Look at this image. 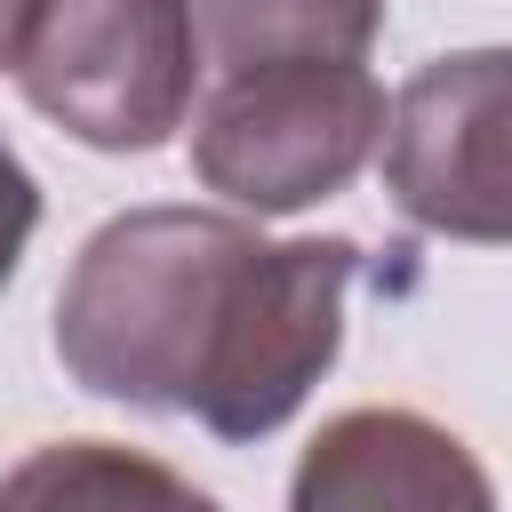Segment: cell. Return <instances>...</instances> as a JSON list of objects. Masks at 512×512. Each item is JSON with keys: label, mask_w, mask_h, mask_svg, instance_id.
Returning <instances> with one entry per match:
<instances>
[{"label": "cell", "mask_w": 512, "mask_h": 512, "mask_svg": "<svg viewBox=\"0 0 512 512\" xmlns=\"http://www.w3.org/2000/svg\"><path fill=\"white\" fill-rule=\"evenodd\" d=\"M352 272V240H256L224 208H128L64 272L56 360L96 400L264 440L344 352Z\"/></svg>", "instance_id": "1"}, {"label": "cell", "mask_w": 512, "mask_h": 512, "mask_svg": "<svg viewBox=\"0 0 512 512\" xmlns=\"http://www.w3.org/2000/svg\"><path fill=\"white\" fill-rule=\"evenodd\" d=\"M384 120L392 104L368 64H240L192 112V168L248 216H296L368 168Z\"/></svg>", "instance_id": "2"}, {"label": "cell", "mask_w": 512, "mask_h": 512, "mask_svg": "<svg viewBox=\"0 0 512 512\" xmlns=\"http://www.w3.org/2000/svg\"><path fill=\"white\" fill-rule=\"evenodd\" d=\"M200 80L192 0H40L16 88L88 152H160Z\"/></svg>", "instance_id": "3"}, {"label": "cell", "mask_w": 512, "mask_h": 512, "mask_svg": "<svg viewBox=\"0 0 512 512\" xmlns=\"http://www.w3.org/2000/svg\"><path fill=\"white\" fill-rule=\"evenodd\" d=\"M384 192L440 240H512V48L432 56L392 96Z\"/></svg>", "instance_id": "4"}, {"label": "cell", "mask_w": 512, "mask_h": 512, "mask_svg": "<svg viewBox=\"0 0 512 512\" xmlns=\"http://www.w3.org/2000/svg\"><path fill=\"white\" fill-rule=\"evenodd\" d=\"M288 512H496L480 456L416 408H344L312 432Z\"/></svg>", "instance_id": "5"}, {"label": "cell", "mask_w": 512, "mask_h": 512, "mask_svg": "<svg viewBox=\"0 0 512 512\" xmlns=\"http://www.w3.org/2000/svg\"><path fill=\"white\" fill-rule=\"evenodd\" d=\"M0 512H224V504L144 448L48 440L0 472Z\"/></svg>", "instance_id": "6"}, {"label": "cell", "mask_w": 512, "mask_h": 512, "mask_svg": "<svg viewBox=\"0 0 512 512\" xmlns=\"http://www.w3.org/2000/svg\"><path fill=\"white\" fill-rule=\"evenodd\" d=\"M192 16L224 72L296 64V56L360 64L368 40L384 32V0H192Z\"/></svg>", "instance_id": "7"}, {"label": "cell", "mask_w": 512, "mask_h": 512, "mask_svg": "<svg viewBox=\"0 0 512 512\" xmlns=\"http://www.w3.org/2000/svg\"><path fill=\"white\" fill-rule=\"evenodd\" d=\"M32 224H40V184H32V168H24V160L0 144V288L16 280Z\"/></svg>", "instance_id": "8"}, {"label": "cell", "mask_w": 512, "mask_h": 512, "mask_svg": "<svg viewBox=\"0 0 512 512\" xmlns=\"http://www.w3.org/2000/svg\"><path fill=\"white\" fill-rule=\"evenodd\" d=\"M32 16H40V0H0V72H16V56H24V32H32Z\"/></svg>", "instance_id": "9"}]
</instances>
